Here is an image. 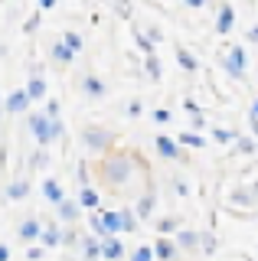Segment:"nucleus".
<instances>
[{
    "label": "nucleus",
    "instance_id": "nucleus-1",
    "mask_svg": "<svg viewBox=\"0 0 258 261\" xmlns=\"http://www.w3.org/2000/svg\"><path fill=\"white\" fill-rule=\"evenodd\" d=\"M92 173H95V183H101L111 196H138L150 186L147 160L138 150H124V147H115L101 157H92Z\"/></svg>",
    "mask_w": 258,
    "mask_h": 261
},
{
    "label": "nucleus",
    "instance_id": "nucleus-2",
    "mask_svg": "<svg viewBox=\"0 0 258 261\" xmlns=\"http://www.w3.org/2000/svg\"><path fill=\"white\" fill-rule=\"evenodd\" d=\"M118 141H121L118 130H111L105 124H82V130H79V144H82V150L88 157H101V153L115 150Z\"/></svg>",
    "mask_w": 258,
    "mask_h": 261
},
{
    "label": "nucleus",
    "instance_id": "nucleus-3",
    "mask_svg": "<svg viewBox=\"0 0 258 261\" xmlns=\"http://www.w3.org/2000/svg\"><path fill=\"white\" fill-rule=\"evenodd\" d=\"M219 62H222V69L229 72V79L245 82V75H248V53H245V46H229L225 53H219Z\"/></svg>",
    "mask_w": 258,
    "mask_h": 261
},
{
    "label": "nucleus",
    "instance_id": "nucleus-4",
    "mask_svg": "<svg viewBox=\"0 0 258 261\" xmlns=\"http://www.w3.org/2000/svg\"><path fill=\"white\" fill-rule=\"evenodd\" d=\"M49 124H53V118H49L46 111H27V130L36 137L39 147H53V144H56Z\"/></svg>",
    "mask_w": 258,
    "mask_h": 261
},
{
    "label": "nucleus",
    "instance_id": "nucleus-5",
    "mask_svg": "<svg viewBox=\"0 0 258 261\" xmlns=\"http://www.w3.org/2000/svg\"><path fill=\"white\" fill-rule=\"evenodd\" d=\"M154 147H157V153H160V160H170V163H187V147H180V141H173V137H167V134H157L154 137Z\"/></svg>",
    "mask_w": 258,
    "mask_h": 261
},
{
    "label": "nucleus",
    "instance_id": "nucleus-6",
    "mask_svg": "<svg viewBox=\"0 0 258 261\" xmlns=\"http://www.w3.org/2000/svg\"><path fill=\"white\" fill-rule=\"evenodd\" d=\"M79 92H82V98L101 101V98H108V85H105V79H98L95 72H85V75H79Z\"/></svg>",
    "mask_w": 258,
    "mask_h": 261
},
{
    "label": "nucleus",
    "instance_id": "nucleus-7",
    "mask_svg": "<svg viewBox=\"0 0 258 261\" xmlns=\"http://www.w3.org/2000/svg\"><path fill=\"white\" fill-rule=\"evenodd\" d=\"M134 212H138V219H141V222L154 219V212H157V190H154V183H150L144 193L134 196Z\"/></svg>",
    "mask_w": 258,
    "mask_h": 261
},
{
    "label": "nucleus",
    "instance_id": "nucleus-8",
    "mask_svg": "<svg viewBox=\"0 0 258 261\" xmlns=\"http://www.w3.org/2000/svg\"><path fill=\"white\" fill-rule=\"evenodd\" d=\"M213 27L219 36H225V33H232L236 30V7L229 4V0H222L219 7H216V20H213Z\"/></svg>",
    "mask_w": 258,
    "mask_h": 261
},
{
    "label": "nucleus",
    "instance_id": "nucleus-9",
    "mask_svg": "<svg viewBox=\"0 0 258 261\" xmlns=\"http://www.w3.org/2000/svg\"><path fill=\"white\" fill-rule=\"evenodd\" d=\"M30 105H33V98L27 95V88H13V92L7 95V101H4V111L7 114H27Z\"/></svg>",
    "mask_w": 258,
    "mask_h": 261
},
{
    "label": "nucleus",
    "instance_id": "nucleus-10",
    "mask_svg": "<svg viewBox=\"0 0 258 261\" xmlns=\"http://www.w3.org/2000/svg\"><path fill=\"white\" fill-rule=\"evenodd\" d=\"M154 255L157 261H176L183 255L180 251V245L173 242V235H157V242H154Z\"/></svg>",
    "mask_w": 258,
    "mask_h": 261
},
{
    "label": "nucleus",
    "instance_id": "nucleus-11",
    "mask_svg": "<svg viewBox=\"0 0 258 261\" xmlns=\"http://www.w3.org/2000/svg\"><path fill=\"white\" fill-rule=\"evenodd\" d=\"M82 206H79V199H62L59 206H56V219H59L62 225H75L79 219H82Z\"/></svg>",
    "mask_w": 258,
    "mask_h": 261
},
{
    "label": "nucleus",
    "instance_id": "nucleus-12",
    "mask_svg": "<svg viewBox=\"0 0 258 261\" xmlns=\"http://www.w3.org/2000/svg\"><path fill=\"white\" fill-rule=\"evenodd\" d=\"M39 232H43V222H39L36 216L23 219V222L17 225V239H20L23 245H33V242H39Z\"/></svg>",
    "mask_w": 258,
    "mask_h": 261
},
{
    "label": "nucleus",
    "instance_id": "nucleus-13",
    "mask_svg": "<svg viewBox=\"0 0 258 261\" xmlns=\"http://www.w3.org/2000/svg\"><path fill=\"white\" fill-rule=\"evenodd\" d=\"M173 242L180 245V251H187V255H196L199 251V232L196 228H176Z\"/></svg>",
    "mask_w": 258,
    "mask_h": 261
},
{
    "label": "nucleus",
    "instance_id": "nucleus-14",
    "mask_svg": "<svg viewBox=\"0 0 258 261\" xmlns=\"http://www.w3.org/2000/svg\"><path fill=\"white\" fill-rule=\"evenodd\" d=\"M39 190H43V196H46V202H49L53 209L59 206L62 199H66V190H62V183H59V179H56V176H46L43 183H39Z\"/></svg>",
    "mask_w": 258,
    "mask_h": 261
},
{
    "label": "nucleus",
    "instance_id": "nucleus-15",
    "mask_svg": "<svg viewBox=\"0 0 258 261\" xmlns=\"http://www.w3.org/2000/svg\"><path fill=\"white\" fill-rule=\"evenodd\" d=\"M79 206H82L85 212H101V193L92 186H79Z\"/></svg>",
    "mask_w": 258,
    "mask_h": 261
},
{
    "label": "nucleus",
    "instance_id": "nucleus-16",
    "mask_svg": "<svg viewBox=\"0 0 258 261\" xmlns=\"http://www.w3.org/2000/svg\"><path fill=\"white\" fill-rule=\"evenodd\" d=\"M101 258L105 261H121L124 258V242H121V235H105L101 239Z\"/></svg>",
    "mask_w": 258,
    "mask_h": 261
},
{
    "label": "nucleus",
    "instance_id": "nucleus-17",
    "mask_svg": "<svg viewBox=\"0 0 258 261\" xmlns=\"http://www.w3.org/2000/svg\"><path fill=\"white\" fill-rule=\"evenodd\" d=\"M229 202L239 209H255L258 206V196L252 193V186H236V190L229 193Z\"/></svg>",
    "mask_w": 258,
    "mask_h": 261
},
{
    "label": "nucleus",
    "instance_id": "nucleus-18",
    "mask_svg": "<svg viewBox=\"0 0 258 261\" xmlns=\"http://www.w3.org/2000/svg\"><path fill=\"white\" fill-rule=\"evenodd\" d=\"M23 88H27V95L33 98V105L49 98V82H46V75H30V82H27Z\"/></svg>",
    "mask_w": 258,
    "mask_h": 261
},
{
    "label": "nucleus",
    "instance_id": "nucleus-19",
    "mask_svg": "<svg viewBox=\"0 0 258 261\" xmlns=\"http://www.w3.org/2000/svg\"><path fill=\"white\" fill-rule=\"evenodd\" d=\"M4 196L10 202H23L30 196V176H17V179H10L7 183V190H4Z\"/></svg>",
    "mask_w": 258,
    "mask_h": 261
},
{
    "label": "nucleus",
    "instance_id": "nucleus-20",
    "mask_svg": "<svg viewBox=\"0 0 258 261\" xmlns=\"http://www.w3.org/2000/svg\"><path fill=\"white\" fill-rule=\"evenodd\" d=\"M75 56L79 53H72V49L66 46V39H56V43L49 46V59L56 65H72V62H75Z\"/></svg>",
    "mask_w": 258,
    "mask_h": 261
},
{
    "label": "nucleus",
    "instance_id": "nucleus-21",
    "mask_svg": "<svg viewBox=\"0 0 258 261\" xmlns=\"http://www.w3.org/2000/svg\"><path fill=\"white\" fill-rule=\"evenodd\" d=\"M39 245H43V248H62V225H56V222L43 225V232H39Z\"/></svg>",
    "mask_w": 258,
    "mask_h": 261
},
{
    "label": "nucleus",
    "instance_id": "nucleus-22",
    "mask_svg": "<svg viewBox=\"0 0 258 261\" xmlns=\"http://www.w3.org/2000/svg\"><path fill=\"white\" fill-rule=\"evenodd\" d=\"M144 75H147V82H160V79H164V62H160L157 53L144 56Z\"/></svg>",
    "mask_w": 258,
    "mask_h": 261
},
{
    "label": "nucleus",
    "instance_id": "nucleus-23",
    "mask_svg": "<svg viewBox=\"0 0 258 261\" xmlns=\"http://www.w3.org/2000/svg\"><path fill=\"white\" fill-rule=\"evenodd\" d=\"M176 62H180V69L190 72V75H196V72H199V59L190 53L187 46H176Z\"/></svg>",
    "mask_w": 258,
    "mask_h": 261
},
{
    "label": "nucleus",
    "instance_id": "nucleus-24",
    "mask_svg": "<svg viewBox=\"0 0 258 261\" xmlns=\"http://www.w3.org/2000/svg\"><path fill=\"white\" fill-rule=\"evenodd\" d=\"M79 251H82V258H101V239L98 235H82Z\"/></svg>",
    "mask_w": 258,
    "mask_h": 261
},
{
    "label": "nucleus",
    "instance_id": "nucleus-25",
    "mask_svg": "<svg viewBox=\"0 0 258 261\" xmlns=\"http://www.w3.org/2000/svg\"><path fill=\"white\" fill-rule=\"evenodd\" d=\"M176 141H180V147H187V150H203L206 147V137L203 134H196V130H180V137H176Z\"/></svg>",
    "mask_w": 258,
    "mask_h": 261
},
{
    "label": "nucleus",
    "instance_id": "nucleus-26",
    "mask_svg": "<svg viewBox=\"0 0 258 261\" xmlns=\"http://www.w3.org/2000/svg\"><path fill=\"white\" fill-rule=\"evenodd\" d=\"M138 225H141V219H138V212H134V206L121 209V235H134Z\"/></svg>",
    "mask_w": 258,
    "mask_h": 261
},
{
    "label": "nucleus",
    "instance_id": "nucleus-27",
    "mask_svg": "<svg viewBox=\"0 0 258 261\" xmlns=\"http://www.w3.org/2000/svg\"><path fill=\"white\" fill-rule=\"evenodd\" d=\"M101 222L108 235H121V209H101Z\"/></svg>",
    "mask_w": 258,
    "mask_h": 261
},
{
    "label": "nucleus",
    "instance_id": "nucleus-28",
    "mask_svg": "<svg viewBox=\"0 0 258 261\" xmlns=\"http://www.w3.org/2000/svg\"><path fill=\"white\" fill-rule=\"evenodd\" d=\"M154 225H157V235H176V228H183L180 216H160Z\"/></svg>",
    "mask_w": 258,
    "mask_h": 261
},
{
    "label": "nucleus",
    "instance_id": "nucleus-29",
    "mask_svg": "<svg viewBox=\"0 0 258 261\" xmlns=\"http://www.w3.org/2000/svg\"><path fill=\"white\" fill-rule=\"evenodd\" d=\"M27 167H30V173H33V170H46V167H49V147H39V150L30 153Z\"/></svg>",
    "mask_w": 258,
    "mask_h": 261
},
{
    "label": "nucleus",
    "instance_id": "nucleus-30",
    "mask_svg": "<svg viewBox=\"0 0 258 261\" xmlns=\"http://www.w3.org/2000/svg\"><path fill=\"white\" fill-rule=\"evenodd\" d=\"M236 147H239L242 157H255V153H258V141H255L252 134H239L236 137Z\"/></svg>",
    "mask_w": 258,
    "mask_h": 261
},
{
    "label": "nucleus",
    "instance_id": "nucleus-31",
    "mask_svg": "<svg viewBox=\"0 0 258 261\" xmlns=\"http://www.w3.org/2000/svg\"><path fill=\"white\" fill-rule=\"evenodd\" d=\"M131 36H134V46H138V49H141V53H144V56H150V53H157V46H154V43H150V36H147V33H144V30H131Z\"/></svg>",
    "mask_w": 258,
    "mask_h": 261
},
{
    "label": "nucleus",
    "instance_id": "nucleus-32",
    "mask_svg": "<svg viewBox=\"0 0 258 261\" xmlns=\"http://www.w3.org/2000/svg\"><path fill=\"white\" fill-rule=\"evenodd\" d=\"M111 10L118 20H134V4L131 0H111Z\"/></svg>",
    "mask_w": 258,
    "mask_h": 261
},
{
    "label": "nucleus",
    "instance_id": "nucleus-33",
    "mask_svg": "<svg viewBox=\"0 0 258 261\" xmlns=\"http://www.w3.org/2000/svg\"><path fill=\"white\" fill-rule=\"evenodd\" d=\"M199 251H203V255H216V251H219V239H216L213 232H199Z\"/></svg>",
    "mask_w": 258,
    "mask_h": 261
},
{
    "label": "nucleus",
    "instance_id": "nucleus-34",
    "mask_svg": "<svg viewBox=\"0 0 258 261\" xmlns=\"http://www.w3.org/2000/svg\"><path fill=\"white\" fill-rule=\"evenodd\" d=\"M79 242H82V232H79L75 225L62 228V248H79Z\"/></svg>",
    "mask_w": 258,
    "mask_h": 261
},
{
    "label": "nucleus",
    "instance_id": "nucleus-35",
    "mask_svg": "<svg viewBox=\"0 0 258 261\" xmlns=\"http://www.w3.org/2000/svg\"><path fill=\"white\" fill-rule=\"evenodd\" d=\"M62 39H66V46L72 49V53H82V49H85L82 33H75V30H66V33H62Z\"/></svg>",
    "mask_w": 258,
    "mask_h": 261
},
{
    "label": "nucleus",
    "instance_id": "nucleus-36",
    "mask_svg": "<svg viewBox=\"0 0 258 261\" xmlns=\"http://www.w3.org/2000/svg\"><path fill=\"white\" fill-rule=\"evenodd\" d=\"M85 216H88V228H92V235L105 239V235H108V228H105V222H101V212H85Z\"/></svg>",
    "mask_w": 258,
    "mask_h": 261
},
{
    "label": "nucleus",
    "instance_id": "nucleus-37",
    "mask_svg": "<svg viewBox=\"0 0 258 261\" xmlns=\"http://www.w3.org/2000/svg\"><path fill=\"white\" fill-rule=\"evenodd\" d=\"M239 130H229V127H213V141L216 144H236Z\"/></svg>",
    "mask_w": 258,
    "mask_h": 261
},
{
    "label": "nucleus",
    "instance_id": "nucleus-38",
    "mask_svg": "<svg viewBox=\"0 0 258 261\" xmlns=\"http://www.w3.org/2000/svg\"><path fill=\"white\" fill-rule=\"evenodd\" d=\"M131 261H157L154 245H138V248L131 251Z\"/></svg>",
    "mask_w": 258,
    "mask_h": 261
},
{
    "label": "nucleus",
    "instance_id": "nucleus-39",
    "mask_svg": "<svg viewBox=\"0 0 258 261\" xmlns=\"http://www.w3.org/2000/svg\"><path fill=\"white\" fill-rule=\"evenodd\" d=\"M39 27H43V10H36V13H30V16H27V23H23V33L30 36V33H36Z\"/></svg>",
    "mask_w": 258,
    "mask_h": 261
},
{
    "label": "nucleus",
    "instance_id": "nucleus-40",
    "mask_svg": "<svg viewBox=\"0 0 258 261\" xmlns=\"http://www.w3.org/2000/svg\"><path fill=\"white\" fill-rule=\"evenodd\" d=\"M144 114V101L141 98H131V101H127V118H141Z\"/></svg>",
    "mask_w": 258,
    "mask_h": 261
},
{
    "label": "nucleus",
    "instance_id": "nucleus-41",
    "mask_svg": "<svg viewBox=\"0 0 258 261\" xmlns=\"http://www.w3.org/2000/svg\"><path fill=\"white\" fill-rule=\"evenodd\" d=\"M173 193H176V196H190V183H187V176H173Z\"/></svg>",
    "mask_w": 258,
    "mask_h": 261
},
{
    "label": "nucleus",
    "instance_id": "nucleus-42",
    "mask_svg": "<svg viewBox=\"0 0 258 261\" xmlns=\"http://www.w3.org/2000/svg\"><path fill=\"white\" fill-rule=\"evenodd\" d=\"M43 245H39V242H33V245H27V261H39V258H43Z\"/></svg>",
    "mask_w": 258,
    "mask_h": 261
},
{
    "label": "nucleus",
    "instance_id": "nucleus-43",
    "mask_svg": "<svg viewBox=\"0 0 258 261\" xmlns=\"http://www.w3.org/2000/svg\"><path fill=\"white\" fill-rule=\"evenodd\" d=\"M150 118H154L157 124H170V118H173V114L167 111V108H154V111H150Z\"/></svg>",
    "mask_w": 258,
    "mask_h": 261
},
{
    "label": "nucleus",
    "instance_id": "nucleus-44",
    "mask_svg": "<svg viewBox=\"0 0 258 261\" xmlns=\"http://www.w3.org/2000/svg\"><path fill=\"white\" fill-rule=\"evenodd\" d=\"M183 111H187L190 118H196V114H203V108H199V105L193 101V98H183Z\"/></svg>",
    "mask_w": 258,
    "mask_h": 261
},
{
    "label": "nucleus",
    "instance_id": "nucleus-45",
    "mask_svg": "<svg viewBox=\"0 0 258 261\" xmlns=\"http://www.w3.org/2000/svg\"><path fill=\"white\" fill-rule=\"evenodd\" d=\"M144 33L150 36V43H154V46H160V43H164V30H160V27H147Z\"/></svg>",
    "mask_w": 258,
    "mask_h": 261
},
{
    "label": "nucleus",
    "instance_id": "nucleus-46",
    "mask_svg": "<svg viewBox=\"0 0 258 261\" xmlns=\"http://www.w3.org/2000/svg\"><path fill=\"white\" fill-rule=\"evenodd\" d=\"M43 111L49 114V118H59V101H56V98H46V108Z\"/></svg>",
    "mask_w": 258,
    "mask_h": 261
},
{
    "label": "nucleus",
    "instance_id": "nucleus-47",
    "mask_svg": "<svg viewBox=\"0 0 258 261\" xmlns=\"http://www.w3.org/2000/svg\"><path fill=\"white\" fill-rule=\"evenodd\" d=\"M190 127H193V130H203V127H206V118H203V114H196V118H190Z\"/></svg>",
    "mask_w": 258,
    "mask_h": 261
},
{
    "label": "nucleus",
    "instance_id": "nucleus-48",
    "mask_svg": "<svg viewBox=\"0 0 258 261\" xmlns=\"http://www.w3.org/2000/svg\"><path fill=\"white\" fill-rule=\"evenodd\" d=\"M248 134L258 141V118H255V114H248Z\"/></svg>",
    "mask_w": 258,
    "mask_h": 261
},
{
    "label": "nucleus",
    "instance_id": "nucleus-49",
    "mask_svg": "<svg viewBox=\"0 0 258 261\" xmlns=\"http://www.w3.org/2000/svg\"><path fill=\"white\" fill-rule=\"evenodd\" d=\"M36 4H39V10H53V7L59 4V0H36Z\"/></svg>",
    "mask_w": 258,
    "mask_h": 261
},
{
    "label": "nucleus",
    "instance_id": "nucleus-50",
    "mask_svg": "<svg viewBox=\"0 0 258 261\" xmlns=\"http://www.w3.org/2000/svg\"><path fill=\"white\" fill-rule=\"evenodd\" d=\"M245 39H248V43H258V27L248 30V33H245Z\"/></svg>",
    "mask_w": 258,
    "mask_h": 261
},
{
    "label": "nucleus",
    "instance_id": "nucleus-51",
    "mask_svg": "<svg viewBox=\"0 0 258 261\" xmlns=\"http://www.w3.org/2000/svg\"><path fill=\"white\" fill-rule=\"evenodd\" d=\"M183 4H187V7H190V10H199V7H203V4H206V0H183Z\"/></svg>",
    "mask_w": 258,
    "mask_h": 261
},
{
    "label": "nucleus",
    "instance_id": "nucleus-52",
    "mask_svg": "<svg viewBox=\"0 0 258 261\" xmlns=\"http://www.w3.org/2000/svg\"><path fill=\"white\" fill-rule=\"evenodd\" d=\"M0 261H10V248H7L4 242H0Z\"/></svg>",
    "mask_w": 258,
    "mask_h": 261
},
{
    "label": "nucleus",
    "instance_id": "nucleus-53",
    "mask_svg": "<svg viewBox=\"0 0 258 261\" xmlns=\"http://www.w3.org/2000/svg\"><path fill=\"white\" fill-rule=\"evenodd\" d=\"M248 114H255V118H258V98L252 101V108H248Z\"/></svg>",
    "mask_w": 258,
    "mask_h": 261
},
{
    "label": "nucleus",
    "instance_id": "nucleus-54",
    "mask_svg": "<svg viewBox=\"0 0 258 261\" xmlns=\"http://www.w3.org/2000/svg\"><path fill=\"white\" fill-rule=\"evenodd\" d=\"M248 186H252V193H255V196H258V179H255V183H248Z\"/></svg>",
    "mask_w": 258,
    "mask_h": 261
},
{
    "label": "nucleus",
    "instance_id": "nucleus-55",
    "mask_svg": "<svg viewBox=\"0 0 258 261\" xmlns=\"http://www.w3.org/2000/svg\"><path fill=\"white\" fill-rule=\"evenodd\" d=\"M82 261H105V258H82Z\"/></svg>",
    "mask_w": 258,
    "mask_h": 261
},
{
    "label": "nucleus",
    "instance_id": "nucleus-56",
    "mask_svg": "<svg viewBox=\"0 0 258 261\" xmlns=\"http://www.w3.org/2000/svg\"><path fill=\"white\" fill-rule=\"evenodd\" d=\"M0 121H4V105H0Z\"/></svg>",
    "mask_w": 258,
    "mask_h": 261
},
{
    "label": "nucleus",
    "instance_id": "nucleus-57",
    "mask_svg": "<svg viewBox=\"0 0 258 261\" xmlns=\"http://www.w3.org/2000/svg\"><path fill=\"white\" fill-rule=\"evenodd\" d=\"M66 261H79V258H66Z\"/></svg>",
    "mask_w": 258,
    "mask_h": 261
},
{
    "label": "nucleus",
    "instance_id": "nucleus-58",
    "mask_svg": "<svg viewBox=\"0 0 258 261\" xmlns=\"http://www.w3.org/2000/svg\"><path fill=\"white\" fill-rule=\"evenodd\" d=\"M0 56H4V46H0Z\"/></svg>",
    "mask_w": 258,
    "mask_h": 261
},
{
    "label": "nucleus",
    "instance_id": "nucleus-59",
    "mask_svg": "<svg viewBox=\"0 0 258 261\" xmlns=\"http://www.w3.org/2000/svg\"><path fill=\"white\" fill-rule=\"evenodd\" d=\"M0 4H4V0H0Z\"/></svg>",
    "mask_w": 258,
    "mask_h": 261
},
{
    "label": "nucleus",
    "instance_id": "nucleus-60",
    "mask_svg": "<svg viewBox=\"0 0 258 261\" xmlns=\"http://www.w3.org/2000/svg\"><path fill=\"white\" fill-rule=\"evenodd\" d=\"M0 101H4V98H0Z\"/></svg>",
    "mask_w": 258,
    "mask_h": 261
}]
</instances>
